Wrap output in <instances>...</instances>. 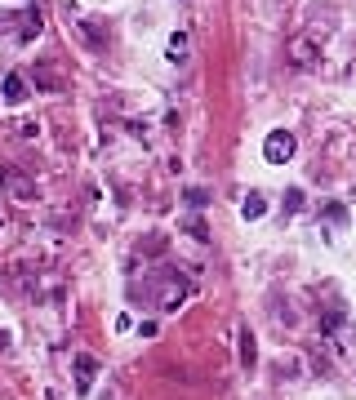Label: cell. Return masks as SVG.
<instances>
[{"instance_id": "5", "label": "cell", "mask_w": 356, "mask_h": 400, "mask_svg": "<svg viewBox=\"0 0 356 400\" xmlns=\"http://www.w3.org/2000/svg\"><path fill=\"white\" fill-rule=\"evenodd\" d=\"M187 58V36L178 32V36H170V63H183Z\"/></svg>"}, {"instance_id": "3", "label": "cell", "mask_w": 356, "mask_h": 400, "mask_svg": "<svg viewBox=\"0 0 356 400\" xmlns=\"http://www.w3.org/2000/svg\"><path fill=\"white\" fill-rule=\"evenodd\" d=\"M76 387H80V392H89V383H93V374H98V360H93V356H76Z\"/></svg>"}, {"instance_id": "4", "label": "cell", "mask_w": 356, "mask_h": 400, "mask_svg": "<svg viewBox=\"0 0 356 400\" xmlns=\"http://www.w3.org/2000/svg\"><path fill=\"white\" fill-rule=\"evenodd\" d=\"M241 214H245L249 223H254V218H263V214H267V200H263V196H245V205H241Z\"/></svg>"}, {"instance_id": "6", "label": "cell", "mask_w": 356, "mask_h": 400, "mask_svg": "<svg viewBox=\"0 0 356 400\" xmlns=\"http://www.w3.org/2000/svg\"><path fill=\"white\" fill-rule=\"evenodd\" d=\"M298 205H303V192H298V187H294V192H289V196H285V209H289V214H294V209H298Z\"/></svg>"}, {"instance_id": "7", "label": "cell", "mask_w": 356, "mask_h": 400, "mask_svg": "<svg viewBox=\"0 0 356 400\" xmlns=\"http://www.w3.org/2000/svg\"><path fill=\"white\" fill-rule=\"evenodd\" d=\"M0 223H5V209H0Z\"/></svg>"}, {"instance_id": "1", "label": "cell", "mask_w": 356, "mask_h": 400, "mask_svg": "<svg viewBox=\"0 0 356 400\" xmlns=\"http://www.w3.org/2000/svg\"><path fill=\"white\" fill-rule=\"evenodd\" d=\"M263 156H267V165H285V160L294 156V133H289V129H271L267 142H263Z\"/></svg>"}, {"instance_id": "2", "label": "cell", "mask_w": 356, "mask_h": 400, "mask_svg": "<svg viewBox=\"0 0 356 400\" xmlns=\"http://www.w3.org/2000/svg\"><path fill=\"white\" fill-rule=\"evenodd\" d=\"M27 98V76L23 71H9L5 76V102H23Z\"/></svg>"}]
</instances>
